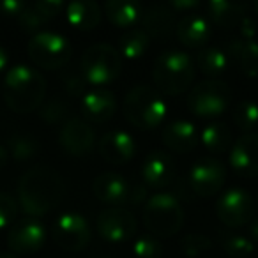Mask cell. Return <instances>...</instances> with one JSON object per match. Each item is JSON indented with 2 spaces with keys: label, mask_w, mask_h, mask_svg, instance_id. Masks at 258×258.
<instances>
[{
  "label": "cell",
  "mask_w": 258,
  "mask_h": 258,
  "mask_svg": "<svg viewBox=\"0 0 258 258\" xmlns=\"http://www.w3.org/2000/svg\"><path fill=\"white\" fill-rule=\"evenodd\" d=\"M18 204L27 218H43L60 205L66 195L62 175L48 166H34L18 180Z\"/></svg>",
  "instance_id": "6da1fadb"
},
{
  "label": "cell",
  "mask_w": 258,
  "mask_h": 258,
  "mask_svg": "<svg viewBox=\"0 0 258 258\" xmlns=\"http://www.w3.org/2000/svg\"><path fill=\"white\" fill-rule=\"evenodd\" d=\"M48 83L36 68L25 64L8 69L2 85V96L15 113H32L46 101Z\"/></svg>",
  "instance_id": "7a4b0ae2"
},
{
  "label": "cell",
  "mask_w": 258,
  "mask_h": 258,
  "mask_svg": "<svg viewBox=\"0 0 258 258\" xmlns=\"http://www.w3.org/2000/svg\"><path fill=\"white\" fill-rule=\"evenodd\" d=\"M168 113V106L156 87L137 85L124 99V115L131 125L142 131H151L161 125Z\"/></svg>",
  "instance_id": "3957f363"
},
{
  "label": "cell",
  "mask_w": 258,
  "mask_h": 258,
  "mask_svg": "<svg viewBox=\"0 0 258 258\" xmlns=\"http://www.w3.org/2000/svg\"><path fill=\"white\" fill-rule=\"evenodd\" d=\"M152 78L163 96H180L195 80V62L184 51H165L154 60Z\"/></svg>",
  "instance_id": "277c9868"
},
{
  "label": "cell",
  "mask_w": 258,
  "mask_h": 258,
  "mask_svg": "<svg viewBox=\"0 0 258 258\" xmlns=\"http://www.w3.org/2000/svg\"><path fill=\"white\" fill-rule=\"evenodd\" d=\"M144 225L158 239L175 235L184 225L182 205L173 195L156 193L144 207Z\"/></svg>",
  "instance_id": "5b68a950"
},
{
  "label": "cell",
  "mask_w": 258,
  "mask_h": 258,
  "mask_svg": "<svg viewBox=\"0 0 258 258\" xmlns=\"http://www.w3.org/2000/svg\"><path fill=\"white\" fill-rule=\"evenodd\" d=\"M122 62L124 58L120 51L115 50L111 44L99 43L87 48L85 53L82 55L80 73L87 85L99 89L118 78V75L122 73Z\"/></svg>",
  "instance_id": "8992f818"
},
{
  "label": "cell",
  "mask_w": 258,
  "mask_h": 258,
  "mask_svg": "<svg viewBox=\"0 0 258 258\" xmlns=\"http://www.w3.org/2000/svg\"><path fill=\"white\" fill-rule=\"evenodd\" d=\"M232 90L221 80H205L191 89L187 97V108L198 118H216L230 106Z\"/></svg>",
  "instance_id": "52a82bcc"
},
{
  "label": "cell",
  "mask_w": 258,
  "mask_h": 258,
  "mask_svg": "<svg viewBox=\"0 0 258 258\" xmlns=\"http://www.w3.org/2000/svg\"><path fill=\"white\" fill-rule=\"evenodd\" d=\"M29 58L41 69H60L71 60V44L55 32H39L27 44Z\"/></svg>",
  "instance_id": "ba28073f"
},
{
  "label": "cell",
  "mask_w": 258,
  "mask_h": 258,
  "mask_svg": "<svg viewBox=\"0 0 258 258\" xmlns=\"http://www.w3.org/2000/svg\"><path fill=\"white\" fill-rule=\"evenodd\" d=\"M90 226L78 212H64L53 223V240L64 251L78 253L90 242Z\"/></svg>",
  "instance_id": "9c48e42d"
},
{
  "label": "cell",
  "mask_w": 258,
  "mask_h": 258,
  "mask_svg": "<svg viewBox=\"0 0 258 258\" xmlns=\"http://www.w3.org/2000/svg\"><path fill=\"white\" fill-rule=\"evenodd\" d=\"M216 214H218L219 221L230 228H239V226L247 225L254 216L253 197L240 187H232L218 198Z\"/></svg>",
  "instance_id": "30bf717a"
},
{
  "label": "cell",
  "mask_w": 258,
  "mask_h": 258,
  "mask_svg": "<svg viewBox=\"0 0 258 258\" xmlns=\"http://www.w3.org/2000/svg\"><path fill=\"white\" fill-rule=\"evenodd\" d=\"M46 228L36 218L16 219L8 230V242L11 253L15 254H32L44 246Z\"/></svg>",
  "instance_id": "8fae6325"
},
{
  "label": "cell",
  "mask_w": 258,
  "mask_h": 258,
  "mask_svg": "<svg viewBox=\"0 0 258 258\" xmlns=\"http://www.w3.org/2000/svg\"><path fill=\"white\" fill-rule=\"evenodd\" d=\"M99 235L110 244H122L137 232V219L133 212L122 207H108L96 219Z\"/></svg>",
  "instance_id": "7c38bea8"
},
{
  "label": "cell",
  "mask_w": 258,
  "mask_h": 258,
  "mask_svg": "<svg viewBox=\"0 0 258 258\" xmlns=\"http://www.w3.org/2000/svg\"><path fill=\"white\" fill-rule=\"evenodd\" d=\"M58 142L64 152L73 158H85L96 145V133L90 122L80 117H71L62 124Z\"/></svg>",
  "instance_id": "4fadbf2b"
},
{
  "label": "cell",
  "mask_w": 258,
  "mask_h": 258,
  "mask_svg": "<svg viewBox=\"0 0 258 258\" xmlns=\"http://www.w3.org/2000/svg\"><path fill=\"white\" fill-rule=\"evenodd\" d=\"M226 180V170L219 159L204 158L193 165L189 172V186L202 198L214 197L221 191Z\"/></svg>",
  "instance_id": "5bb4252c"
},
{
  "label": "cell",
  "mask_w": 258,
  "mask_h": 258,
  "mask_svg": "<svg viewBox=\"0 0 258 258\" xmlns=\"http://www.w3.org/2000/svg\"><path fill=\"white\" fill-rule=\"evenodd\" d=\"M230 166L240 177H258V133H244L230 149Z\"/></svg>",
  "instance_id": "9a60e30c"
},
{
  "label": "cell",
  "mask_w": 258,
  "mask_h": 258,
  "mask_svg": "<svg viewBox=\"0 0 258 258\" xmlns=\"http://www.w3.org/2000/svg\"><path fill=\"white\" fill-rule=\"evenodd\" d=\"M140 175L144 186L151 187V189H163V187L170 186L175 177V163L166 152L152 151L142 163Z\"/></svg>",
  "instance_id": "2e32d148"
},
{
  "label": "cell",
  "mask_w": 258,
  "mask_h": 258,
  "mask_svg": "<svg viewBox=\"0 0 258 258\" xmlns=\"http://www.w3.org/2000/svg\"><path fill=\"white\" fill-rule=\"evenodd\" d=\"M97 149H99L101 158L115 166L125 165L137 154V144H135L133 137L122 129H115V131L103 135Z\"/></svg>",
  "instance_id": "e0dca14e"
},
{
  "label": "cell",
  "mask_w": 258,
  "mask_h": 258,
  "mask_svg": "<svg viewBox=\"0 0 258 258\" xmlns=\"http://www.w3.org/2000/svg\"><path fill=\"white\" fill-rule=\"evenodd\" d=\"M92 189L97 200L110 207H120L122 204L129 202V195H131L127 179L117 172H104L96 177Z\"/></svg>",
  "instance_id": "ac0fdd59"
},
{
  "label": "cell",
  "mask_w": 258,
  "mask_h": 258,
  "mask_svg": "<svg viewBox=\"0 0 258 258\" xmlns=\"http://www.w3.org/2000/svg\"><path fill=\"white\" fill-rule=\"evenodd\" d=\"M117 110L115 94L106 89H92L82 97L83 117L90 124H106Z\"/></svg>",
  "instance_id": "d6986e66"
},
{
  "label": "cell",
  "mask_w": 258,
  "mask_h": 258,
  "mask_svg": "<svg viewBox=\"0 0 258 258\" xmlns=\"http://www.w3.org/2000/svg\"><path fill=\"white\" fill-rule=\"evenodd\" d=\"M140 23L142 30H145L147 36L156 41H166L177 29L175 13L163 4H156L145 9L142 13Z\"/></svg>",
  "instance_id": "ffe728a7"
},
{
  "label": "cell",
  "mask_w": 258,
  "mask_h": 258,
  "mask_svg": "<svg viewBox=\"0 0 258 258\" xmlns=\"http://www.w3.org/2000/svg\"><path fill=\"white\" fill-rule=\"evenodd\" d=\"M161 138L163 144L177 154H187L200 142L197 125L189 120H173L166 124L161 133Z\"/></svg>",
  "instance_id": "44dd1931"
},
{
  "label": "cell",
  "mask_w": 258,
  "mask_h": 258,
  "mask_svg": "<svg viewBox=\"0 0 258 258\" xmlns=\"http://www.w3.org/2000/svg\"><path fill=\"white\" fill-rule=\"evenodd\" d=\"M175 36L186 48H204L212 36L211 22L202 15H186L180 22H177Z\"/></svg>",
  "instance_id": "7402d4cb"
},
{
  "label": "cell",
  "mask_w": 258,
  "mask_h": 258,
  "mask_svg": "<svg viewBox=\"0 0 258 258\" xmlns=\"http://www.w3.org/2000/svg\"><path fill=\"white\" fill-rule=\"evenodd\" d=\"M103 13L96 0H71L66 6V20L76 30L89 32L101 23Z\"/></svg>",
  "instance_id": "603a6c76"
},
{
  "label": "cell",
  "mask_w": 258,
  "mask_h": 258,
  "mask_svg": "<svg viewBox=\"0 0 258 258\" xmlns=\"http://www.w3.org/2000/svg\"><path fill=\"white\" fill-rule=\"evenodd\" d=\"M247 6L244 0H207L209 18L214 25L221 29L237 27L246 16Z\"/></svg>",
  "instance_id": "cb8c5ba5"
},
{
  "label": "cell",
  "mask_w": 258,
  "mask_h": 258,
  "mask_svg": "<svg viewBox=\"0 0 258 258\" xmlns=\"http://www.w3.org/2000/svg\"><path fill=\"white\" fill-rule=\"evenodd\" d=\"M140 0H106L104 2V15L108 22L117 29L129 30L142 18Z\"/></svg>",
  "instance_id": "d4e9b609"
},
{
  "label": "cell",
  "mask_w": 258,
  "mask_h": 258,
  "mask_svg": "<svg viewBox=\"0 0 258 258\" xmlns=\"http://www.w3.org/2000/svg\"><path fill=\"white\" fill-rule=\"evenodd\" d=\"M230 58L237 62L240 71L249 78L258 76V43L254 39H244L239 37L228 46Z\"/></svg>",
  "instance_id": "484cf974"
},
{
  "label": "cell",
  "mask_w": 258,
  "mask_h": 258,
  "mask_svg": "<svg viewBox=\"0 0 258 258\" xmlns=\"http://www.w3.org/2000/svg\"><path fill=\"white\" fill-rule=\"evenodd\" d=\"M200 142L211 154H223L232 149V131L221 122H211L200 133Z\"/></svg>",
  "instance_id": "4316f807"
},
{
  "label": "cell",
  "mask_w": 258,
  "mask_h": 258,
  "mask_svg": "<svg viewBox=\"0 0 258 258\" xmlns=\"http://www.w3.org/2000/svg\"><path fill=\"white\" fill-rule=\"evenodd\" d=\"M195 64L202 75L209 76V78H218L228 69L230 55L219 48H204L198 51Z\"/></svg>",
  "instance_id": "83f0119b"
},
{
  "label": "cell",
  "mask_w": 258,
  "mask_h": 258,
  "mask_svg": "<svg viewBox=\"0 0 258 258\" xmlns=\"http://www.w3.org/2000/svg\"><path fill=\"white\" fill-rule=\"evenodd\" d=\"M151 37L142 29H129L118 41V51L125 60H138L147 53Z\"/></svg>",
  "instance_id": "f1b7e54d"
},
{
  "label": "cell",
  "mask_w": 258,
  "mask_h": 258,
  "mask_svg": "<svg viewBox=\"0 0 258 258\" xmlns=\"http://www.w3.org/2000/svg\"><path fill=\"white\" fill-rule=\"evenodd\" d=\"M39 149H41V145L34 135L18 133L11 137L8 151H9V156H11L15 161L25 163V161H30L32 158H36Z\"/></svg>",
  "instance_id": "f546056e"
},
{
  "label": "cell",
  "mask_w": 258,
  "mask_h": 258,
  "mask_svg": "<svg viewBox=\"0 0 258 258\" xmlns=\"http://www.w3.org/2000/svg\"><path fill=\"white\" fill-rule=\"evenodd\" d=\"M221 247L232 258H249L254 253V242L249 237L235 232L221 233Z\"/></svg>",
  "instance_id": "4dcf8cb0"
},
{
  "label": "cell",
  "mask_w": 258,
  "mask_h": 258,
  "mask_svg": "<svg viewBox=\"0 0 258 258\" xmlns=\"http://www.w3.org/2000/svg\"><path fill=\"white\" fill-rule=\"evenodd\" d=\"M233 124L242 133H253L258 127V103L256 101H242L233 110Z\"/></svg>",
  "instance_id": "1f68e13d"
},
{
  "label": "cell",
  "mask_w": 258,
  "mask_h": 258,
  "mask_svg": "<svg viewBox=\"0 0 258 258\" xmlns=\"http://www.w3.org/2000/svg\"><path fill=\"white\" fill-rule=\"evenodd\" d=\"M16 23H18V27L23 30V32L34 34V36H36V34L43 32L41 29L46 25L48 20L44 18V16L41 15L36 8H34V4H29L25 8V11L16 18Z\"/></svg>",
  "instance_id": "d6a6232c"
},
{
  "label": "cell",
  "mask_w": 258,
  "mask_h": 258,
  "mask_svg": "<svg viewBox=\"0 0 258 258\" xmlns=\"http://www.w3.org/2000/svg\"><path fill=\"white\" fill-rule=\"evenodd\" d=\"M211 247H212L211 239L207 235H204V233H189V235H186L180 240V251L187 258L200 256V254H204Z\"/></svg>",
  "instance_id": "836d02e7"
},
{
  "label": "cell",
  "mask_w": 258,
  "mask_h": 258,
  "mask_svg": "<svg viewBox=\"0 0 258 258\" xmlns=\"http://www.w3.org/2000/svg\"><path fill=\"white\" fill-rule=\"evenodd\" d=\"M135 258H161L163 246L158 237L154 235H140L133 244Z\"/></svg>",
  "instance_id": "e575fe53"
},
{
  "label": "cell",
  "mask_w": 258,
  "mask_h": 258,
  "mask_svg": "<svg viewBox=\"0 0 258 258\" xmlns=\"http://www.w3.org/2000/svg\"><path fill=\"white\" fill-rule=\"evenodd\" d=\"M66 113H68V103L60 97H53V99H48L41 106V118H43L46 124H60L64 120Z\"/></svg>",
  "instance_id": "d590c367"
},
{
  "label": "cell",
  "mask_w": 258,
  "mask_h": 258,
  "mask_svg": "<svg viewBox=\"0 0 258 258\" xmlns=\"http://www.w3.org/2000/svg\"><path fill=\"white\" fill-rule=\"evenodd\" d=\"M20 204L13 195L0 191V230L11 228V225L16 221Z\"/></svg>",
  "instance_id": "8d00e7d4"
},
{
  "label": "cell",
  "mask_w": 258,
  "mask_h": 258,
  "mask_svg": "<svg viewBox=\"0 0 258 258\" xmlns=\"http://www.w3.org/2000/svg\"><path fill=\"white\" fill-rule=\"evenodd\" d=\"M85 85H87V82L83 80L82 73H80V75H76V73H66V75L62 76V87H64L66 92L73 97L85 96L87 94Z\"/></svg>",
  "instance_id": "74e56055"
},
{
  "label": "cell",
  "mask_w": 258,
  "mask_h": 258,
  "mask_svg": "<svg viewBox=\"0 0 258 258\" xmlns=\"http://www.w3.org/2000/svg\"><path fill=\"white\" fill-rule=\"evenodd\" d=\"M34 8L50 22L55 16H58V13H62V9H66V0H34Z\"/></svg>",
  "instance_id": "f35d334b"
},
{
  "label": "cell",
  "mask_w": 258,
  "mask_h": 258,
  "mask_svg": "<svg viewBox=\"0 0 258 258\" xmlns=\"http://www.w3.org/2000/svg\"><path fill=\"white\" fill-rule=\"evenodd\" d=\"M29 6L27 0H0V15L6 18H18Z\"/></svg>",
  "instance_id": "ab89813d"
},
{
  "label": "cell",
  "mask_w": 258,
  "mask_h": 258,
  "mask_svg": "<svg viewBox=\"0 0 258 258\" xmlns=\"http://www.w3.org/2000/svg\"><path fill=\"white\" fill-rule=\"evenodd\" d=\"M168 2L173 11H180V13L193 11L195 8H198L202 4V0H168Z\"/></svg>",
  "instance_id": "60d3db41"
},
{
  "label": "cell",
  "mask_w": 258,
  "mask_h": 258,
  "mask_svg": "<svg viewBox=\"0 0 258 258\" xmlns=\"http://www.w3.org/2000/svg\"><path fill=\"white\" fill-rule=\"evenodd\" d=\"M239 27H240V37H244V39H254V36H256V23L253 20L244 18L239 23Z\"/></svg>",
  "instance_id": "b9f144b4"
},
{
  "label": "cell",
  "mask_w": 258,
  "mask_h": 258,
  "mask_svg": "<svg viewBox=\"0 0 258 258\" xmlns=\"http://www.w3.org/2000/svg\"><path fill=\"white\" fill-rule=\"evenodd\" d=\"M8 66H9V55L4 48L0 46V73H4L8 69Z\"/></svg>",
  "instance_id": "7bdbcfd3"
},
{
  "label": "cell",
  "mask_w": 258,
  "mask_h": 258,
  "mask_svg": "<svg viewBox=\"0 0 258 258\" xmlns=\"http://www.w3.org/2000/svg\"><path fill=\"white\" fill-rule=\"evenodd\" d=\"M8 161H9V151L4 145H0V170L8 165Z\"/></svg>",
  "instance_id": "ee69618b"
},
{
  "label": "cell",
  "mask_w": 258,
  "mask_h": 258,
  "mask_svg": "<svg viewBox=\"0 0 258 258\" xmlns=\"http://www.w3.org/2000/svg\"><path fill=\"white\" fill-rule=\"evenodd\" d=\"M249 235H251V240H253L254 244H258V219H254V221L251 223Z\"/></svg>",
  "instance_id": "f6af8a7d"
},
{
  "label": "cell",
  "mask_w": 258,
  "mask_h": 258,
  "mask_svg": "<svg viewBox=\"0 0 258 258\" xmlns=\"http://www.w3.org/2000/svg\"><path fill=\"white\" fill-rule=\"evenodd\" d=\"M0 258H18V254H15V253H0Z\"/></svg>",
  "instance_id": "bcb514c9"
},
{
  "label": "cell",
  "mask_w": 258,
  "mask_h": 258,
  "mask_svg": "<svg viewBox=\"0 0 258 258\" xmlns=\"http://www.w3.org/2000/svg\"><path fill=\"white\" fill-rule=\"evenodd\" d=\"M254 11L258 13V0H254Z\"/></svg>",
  "instance_id": "7dc6e473"
},
{
  "label": "cell",
  "mask_w": 258,
  "mask_h": 258,
  "mask_svg": "<svg viewBox=\"0 0 258 258\" xmlns=\"http://www.w3.org/2000/svg\"><path fill=\"white\" fill-rule=\"evenodd\" d=\"M256 207H258V198H256Z\"/></svg>",
  "instance_id": "c3c4849f"
}]
</instances>
